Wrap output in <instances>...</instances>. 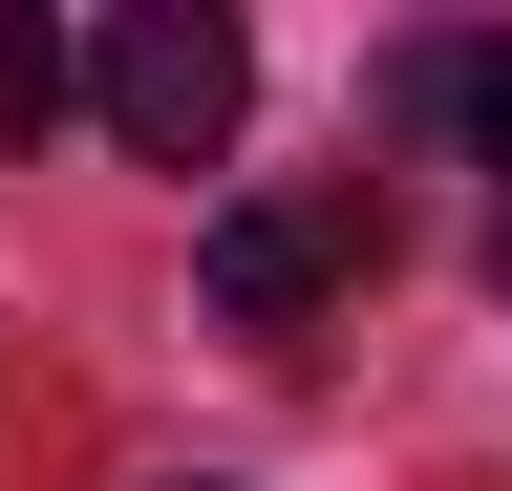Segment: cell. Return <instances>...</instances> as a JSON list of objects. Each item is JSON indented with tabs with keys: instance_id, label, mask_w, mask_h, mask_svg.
Returning a JSON list of instances; mask_svg holds the SVG:
<instances>
[{
	"instance_id": "1",
	"label": "cell",
	"mask_w": 512,
	"mask_h": 491,
	"mask_svg": "<svg viewBox=\"0 0 512 491\" xmlns=\"http://www.w3.org/2000/svg\"><path fill=\"white\" fill-rule=\"evenodd\" d=\"M86 107H107L150 171H214V150H235V107H256V43L214 22V0H128V22L86 43Z\"/></svg>"
},
{
	"instance_id": "2",
	"label": "cell",
	"mask_w": 512,
	"mask_h": 491,
	"mask_svg": "<svg viewBox=\"0 0 512 491\" xmlns=\"http://www.w3.org/2000/svg\"><path fill=\"white\" fill-rule=\"evenodd\" d=\"M363 257H384V193H363V171H320V193H256V214H214V321L299 342Z\"/></svg>"
},
{
	"instance_id": "3",
	"label": "cell",
	"mask_w": 512,
	"mask_h": 491,
	"mask_svg": "<svg viewBox=\"0 0 512 491\" xmlns=\"http://www.w3.org/2000/svg\"><path fill=\"white\" fill-rule=\"evenodd\" d=\"M406 107H427L448 150H491V171H512V22H470V43H427V65H406Z\"/></svg>"
},
{
	"instance_id": "4",
	"label": "cell",
	"mask_w": 512,
	"mask_h": 491,
	"mask_svg": "<svg viewBox=\"0 0 512 491\" xmlns=\"http://www.w3.org/2000/svg\"><path fill=\"white\" fill-rule=\"evenodd\" d=\"M64 86H86V65H64V22H0V150H22Z\"/></svg>"
},
{
	"instance_id": "5",
	"label": "cell",
	"mask_w": 512,
	"mask_h": 491,
	"mask_svg": "<svg viewBox=\"0 0 512 491\" xmlns=\"http://www.w3.org/2000/svg\"><path fill=\"white\" fill-rule=\"evenodd\" d=\"M491 299H512V214H491Z\"/></svg>"
},
{
	"instance_id": "6",
	"label": "cell",
	"mask_w": 512,
	"mask_h": 491,
	"mask_svg": "<svg viewBox=\"0 0 512 491\" xmlns=\"http://www.w3.org/2000/svg\"><path fill=\"white\" fill-rule=\"evenodd\" d=\"M171 491H214V470H171Z\"/></svg>"
}]
</instances>
